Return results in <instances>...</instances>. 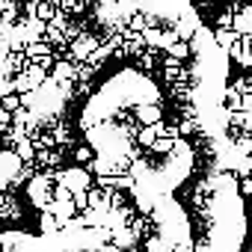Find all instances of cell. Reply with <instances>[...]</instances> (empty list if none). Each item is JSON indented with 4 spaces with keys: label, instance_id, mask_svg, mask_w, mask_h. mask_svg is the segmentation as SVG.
I'll return each instance as SVG.
<instances>
[{
    "label": "cell",
    "instance_id": "obj_1",
    "mask_svg": "<svg viewBox=\"0 0 252 252\" xmlns=\"http://www.w3.org/2000/svg\"><path fill=\"white\" fill-rule=\"evenodd\" d=\"M214 42L196 30L163 57L113 60L89 86L77 128L92 152V169L107 187L131 193L160 237H190L184 193L234 190L214 166L220 146V68L202 54Z\"/></svg>",
    "mask_w": 252,
    "mask_h": 252
},
{
    "label": "cell",
    "instance_id": "obj_2",
    "mask_svg": "<svg viewBox=\"0 0 252 252\" xmlns=\"http://www.w3.org/2000/svg\"><path fill=\"white\" fill-rule=\"evenodd\" d=\"M45 252H122L113 243H107L104 237L92 234V231H77V234H65L57 243H51Z\"/></svg>",
    "mask_w": 252,
    "mask_h": 252
}]
</instances>
